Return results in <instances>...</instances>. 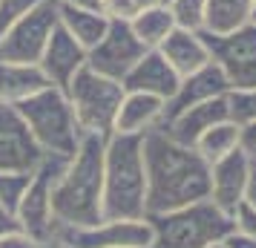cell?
<instances>
[{
  "label": "cell",
  "instance_id": "cell-35",
  "mask_svg": "<svg viewBox=\"0 0 256 248\" xmlns=\"http://www.w3.org/2000/svg\"><path fill=\"white\" fill-rule=\"evenodd\" d=\"M66 6H75V9H90V12H101L104 0H60Z\"/></svg>",
  "mask_w": 256,
  "mask_h": 248
},
{
  "label": "cell",
  "instance_id": "cell-3",
  "mask_svg": "<svg viewBox=\"0 0 256 248\" xmlns=\"http://www.w3.org/2000/svg\"><path fill=\"white\" fill-rule=\"evenodd\" d=\"M147 216L144 136L112 133L104 147V219Z\"/></svg>",
  "mask_w": 256,
  "mask_h": 248
},
{
  "label": "cell",
  "instance_id": "cell-17",
  "mask_svg": "<svg viewBox=\"0 0 256 248\" xmlns=\"http://www.w3.org/2000/svg\"><path fill=\"white\" fill-rule=\"evenodd\" d=\"M178 81H182V75L167 64V58L162 52L158 49H147L138 64L124 75L121 87L127 93H147V95H156V98L167 101L178 90Z\"/></svg>",
  "mask_w": 256,
  "mask_h": 248
},
{
  "label": "cell",
  "instance_id": "cell-5",
  "mask_svg": "<svg viewBox=\"0 0 256 248\" xmlns=\"http://www.w3.org/2000/svg\"><path fill=\"white\" fill-rule=\"evenodd\" d=\"M14 107L24 116V121L29 124V130H32V136H35V142L40 144L44 153L72 156L78 150V144L84 139V130L75 121L66 90L44 87L40 93L29 95L26 101H20Z\"/></svg>",
  "mask_w": 256,
  "mask_h": 248
},
{
  "label": "cell",
  "instance_id": "cell-24",
  "mask_svg": "<svg viewBox=\"0 0 256 248\" xmlns=\"http://www.w3.org/2000/svg\"><path fill=\"white\" fill-rule=\"evenodd\" d=\"M250 24V0H208V32H230Z\"/></svg>",
  "mask_w": 256,
  "mask_h": 248
},
{
  "label": "cell",
  "instance_id": "cell-23",
  "mask_svg": "<svg viewBox=\"0 0 256 248\" xmlns=\"http://www.w3.org/2000/svg\"><path fill=\"white\" fill-rule=\"evenodd\" d=\"M239 133H242V124H236L233 118L219 121V124H213L210 130L202 133V139L196 142V150L202 153V159H204L208 165H213V162L224 159L228 153H233V150L239 147Z\"/></svg>",
  "mask_w": 256,
  "mask_h": 248
},
{
  "label": "cell",
  "instance_id": "cell-37",
  "mask_svg": "<svg viewBox=\"0 0 256 248\" xmlns=\"http://www.w3.org/2000/svg\"><path fill=\"white\" fill-rule=\"evenodd\" d=\"M38 248H72V245H66L64 239H49V242H40Z\"/></svg>",
  "mask_w": 256,
  "mask_h": 248
},
{
  "label": "cell",
  "instance_id": "cell-26",
  "mask_svg": "<svg viewBox=\"0 0 256 248\" xmlns=\"http://www.w3.org/2000/svg\"><path fill=\"white\" fill-rule=\"evenodd\" d=\"M32 173H20V170H0V205L6 211H18V205L24 199L26 188H29Z\"/></svg>",
  "mask_w": 256,
  "mask_h": 248
},
{
  "label": "cell",
  "instance_id": "cell-20",
  "mask_svg": "<svg viewBox=\"0 0 256 248\" xmlns=\"http://www.w3.org/2000/svg\"><path fill=\"white\" fill-rule=\"evenodd\" d=\"M46 81L38 64H18V61H0V104H20L29 95L40 93Z\"/></svg>",
  "mask_w": 256,
  "mask_h": 248
},
{
  "label": "cell",
  "instance_id": "cell-21",
  "mask_svg": "<svg viewBox=\"0 0 256 248\" xmlns=\"http://www.w3.org/2000/svg\"><path fill=\"white\" fill-rule=\"evenodd\" d=\"M58 21H60V26L86 49V52H90V49L106 35V29H110V18H106L104 12L75 9V6H66V3L58 6Z\"/></svg>",
  "mask_w": 256,
  "mask_h": 248
},
{
  "label": "cell",
  "instance_id": "cell-40",
  "mask_svg": "<svg viewBox=\"0 0 256 248\" xmlns=\"http://www.w3.org/2000/svg\"><path fill=\"white\" fill-rule=\"evenodd\" d=\"M210 248H224V245H222V242H216V245H210Z\"/></svg>",
  "mask_w": 256,
  "mask_h": 248
},
{
  "label": "cell",
  "instance_id": "cell-13",
  "mask_svg": "<svg viewBox=\"0 0 256 248\" xmlns=\"http://www.w3.org/2000/svg\"><path fill=\"white\" fill-rule=\"evenodd\" d=\"M248 179H250V156L242 147H236L233 153L210 165V202L233 216V211L248 196Z\"/></svg>",
  "mask_w": 256,
  "mask_h": 248
},
{
  "label": "cell",
  "instance_id": "cell-25",
  "mask_svg": "<svg viewBox=\"0 0 256 248\" xmlns=\"http://www.w3.org/2000/svg\"><path fill=\"white\" fill-rule=\"evenodd\" d=\"M167 6H170V12H173V18H176V26L193 29V32H202V29H204V21H208V0H170Z\"/></svg>",
  "mask_w": 256,
  "mask_h": 248
},
{
  "label": "cell",
  "instance_id": "cell-41",
  "mask_svg": "<svg viewBox=\"0 0 256 248\" xmlns=\"http://www.w3.org/2000/svg\"><path fill=\"white\" fill-rule=\"evenodd\" d=\"M164 3H170V0H164Z\"/></svg>",
  "mask_w": 256,
  "mask_h": 248
},
{
  "label": "cell",
  "instance_id": "cell-22",
  "mask_svg": "<svg viewBox=\"0 0 256 248\" xmlns=\"http://www.w3.org/2000/svg\"><path fill=\"white\" fill-rule=\"evenodd\" d=\"M130 26H132V32L138 35V41L147 49H158L164 38L176 29V18L167 3H156V6L138 9V15L130 21Z\"/></svg>",
  "mask_w": 256,
  "mask_h": 248
},
{
  "label": "cell",
  "instance_id": "cell-16",
  "mask_svg": "<svg viewBox=\"0 0 256 248\" xmlns=\"http://www.w3.org/2000/svg\"><path fill=\"white\" fill-rule=\"evenodd\" d=\"M228 118H230V101H228V95H219V98H210V101L187 107V110H182L178 116H173L170 121H164L158 127L178 144L196 147L202 133L210 130L219 121H228Z\"/></svg>",
  "mask_w": 256,
  "mask_h": 248
},
{
  "label": "cell",
  "instance_id": "cell-34",
  "mask_svg": "<svg viewBox=\"0 0 256 248\" xmlns=\"http://www.w3.org/2000/svg\"><path fill=\"white\" fill-rule=\"evenodd\" d=\"M18 228H20V225H18V216L0 205V236L9 234V231H18Z\"/></svg>",
  "mask_w": 256,
  "mask_h": 248
},
{
  "label": "cell",
  "instance_id": "cell-27",
  "mask_svg": "<svg viewBox=\"0 0 256 248\" xmlns=\"http://www.w3.org/2000/svg\"><path fill=\"white\" fill-rule=\"evenodd\" d=\"M228 101H230V118L236 124L256 118V90H230Z\"/></svg>",
  "mask_w": 256,
  "mask_h": 248
},
{
  "label": "cell",
  "instance_id": "cell-30",
  "mask_svg": "<svg viewBox=\"0 0 256 248\" xmlns=\"http://www.w3.org/2000/svg\"><path fill=\"white\" fill-rule=\"evenodd\" d=\"M101 12L110 18V21H132L138 15V3L136 0H104Z\"/></svg>",
  "mask_w": 256,
  "mask_h": 248
},
{
  "label": "cell",
  "instance_id": "cell-15",
  "mask_svg": "<svg viewBox=\"0 0 256 248\" xmlns=\"http://www.w3.org/2000/svg\"><path fill=\"white\" fill-rule=\"evenodd\" d=\"M230 93V81L224 78V72L210 61L204 64L202 70L190 72L178 81V90L173 93V98L164 101V116H162V124L170 121L173 116H178L182 110L193 104H202V101H210V98H219V95H228Z\"/></svg>",
  "mask_w": 256,
  "mask_h": 248
},
{
  "label": "cell",
  "instance_id": "cell-2",
  "mask_svg": "<svg viewBox=\"0 0 256 248\" xmlns=\"http://www.w3.org/2000/svg\"><path fill=\"white\" fill-rule=\"evenodd\" d=\"M104 147L106 139L84 133L52 190V213L58 225L86 228L104 219Z\"/></svg>",
  "mask_w": 256,
  "mask_h": 248
},
{
  "label": "cell",
  "instance_id": "cell-9",
  "mask_svg": "<svg viewBox=\"0 0 256 248\" xmlns=\"http://www.w3.org/2000/svg\"><path fill=\"white\" fill-rule=\"evenodd\" d=\"M58 6L60 0H38L0 41V61L38 64L52 29L58 26Z\"/></svg>",
  "mask_w": 256,
  "mask_h": 248
},
{
  "label": "cell",
  "instance_id": "cell-11",
  "mask_svg": "<svg viewBox=\"0 0 256 248\" xmlns=\"http://www.w3.org/2000/svg\"><path fill=\"white\" fill-rule=\"evenodd\" d=\"M144 52L147 47L132 32L130 21H110L106 35L86 52V67L112 81H124V75L138 64Z\"/></svg>",
  "mask_w": 256,
  "mask_h": 248
},
{
  "label": "cell",
  "instance_id": "cell-7",
  "mask_svg": "<svg viewBox=\"0 0 256 248\" xmlns=\"http://www.w3.org/2000/svg\"><path fill=\"white\" fill-rule=\"evenodd\" d=\"M66 162H70V156H55V153L44 156L40 165L32 170L29 188H26L18 211H14L20 231L32 236L38 245L55 239V231H58V219L52 213V190H55V182L64 173Z\"/></svg>",
  "mask_w": 256,
  "mask_h": 248
},
{
  "label": "cell",
  "instance_id": "cell-8",
  "mask_svg": "<svg viewBox=\"0 0 256 248\" xmlns=\"http://www.w3.org/2000/svg\"><path fill=\"white\" fill-rule=\"evenodd\" d=\"M202 38L210 49V61L230 81V90H256V24L230 32L202 29Z\"/></svg>",
  "mask_w": 256,
  "mask_h": 248
},
{
  "label": "cell",
  "instance_id": "cell-28",
  "mask_svg": "<svg viewBox=\"0 0 256 248\" xmlns=\"http://www.w3.org/2000/svg\"><path fill=\"white\" fill-rule=\"evenodd\" d=\"M35 3L38 0H0V41L6 38V32H9Z\"/></svg>",
  "mask_w": 256,
  "mask_h": 248
},
{
  "label": "cell",
  "instance_id": "cell-19",
  "mask_svg": "<svg viewBox=\"0 0 256 248\" xmlns=\"http://www.w3.org/2000/svg\"><path fill=\"white\" fill-rule=\"evenodd\" d=\"M162 116H164V98L124 90V98H121L118 118H116V133H138V136H144L147 130L162 124Z\"/></svg>",
  "mask_w": 256,
  "mask_h": 248
},
{
  "label": "cell",
  "instance_id": "cell-14",
  "mask_svg": "<svg viewBox=\"0 0 256 248\" xmlns=\"http://www.w3.org/2000/svg\"><path fill=\"white\" fill-rule=\"evenodd\" d=\"M38 67L44 70V75H46V81L52 84V87L66 90V84L75 78V72L86 67V49H84L58 21V26L52 29V35H49V41H46L44 55L38 61Z\"/></svg>",
  "mask_w": 256,
  "mask_h": 248
},
{
  "label": "cell",
  "instance_id": "cell-39",
  "mask_svg": "<svg viewBox=\"0 0 256 248\" xmlns=\"http://www.w3.org/2000/svg\"><path fill=\"white\" fill-rule=\"evenodd\" d=\"M250 24H256V0H250Z\"/></svg>",
  "mask_w": 256,
  "mask_h": 248
},
{
  "label": "cell",
  "instance_id": "cell-18",
  "mask_svg": "<svg viewBox=\"0 0 256 248\" xmlns=\"http://www.w3.org/2000/svg\"><path fill=\"white\" fill-rule=\"evenodd\" d=\"M158 52L167 58V64H170L182 78L190 75V72L202 70L204 64H210V49H208V44H204L202 32L182 29V26H176L173 32L164 38Z\"/></svg>",
  "mask_w": 256,
  "mask_h": 248
},
{
  "label": "cell",
  "instance_id": "cell-12",
  "mask_svg": "<svg viewBox=\"0 0 256 248\" xmlns=\"http://www.w3.org/2000/svg\"><path fill=\"white\" fill-rule=\"evenodd\" d=\"M40 144L14 104H0V170L32 173L44 159Z\"/></svg>",
  "mask_w": 256,
  "mask_h": 248
},
{
  "label": "cell",
  "instance_id": "cell-10",
  "mask_svg": "<svg viewBox=\"0 0 256 248\" xmlns=\"http://www.w3.org/2000/svg\"><path fill=\"white\" fill-rule=\"evenodd\" d=\"M55 239L72 248H152L150 219H101L86 228L58 225Z\"/></svg>",
  "mask_w": 256,
  "mask_h": 248
},
{
  "label": "cell",
  "instance_id": "cell-6",
  "mask_svg": "<svg viewBox=\"0 0 256 248\" xmlns=\"http://www.w3.org/2000/svg\"><path fill=\"white\" fill-rule=\"evenodd\" d=\"M66 98H70L75 121L84 133H95L104 139L116 133L118 107L124 98L121 81H112V78L98 75L95 70L84 67L66 84Z\"/></svg>",
  "mask_w": 256,
  "mask_h": 248
},
{
  "label": "cell",
  "instance_id": "cell-4",
  "mask_svg": "<svg viewBox=\"0 0 256 248\" xmlns=\"http://www.w3.org/2000/svg\"><path fill=\"white\" fill-rule=\"evenodd\" d=\"M152 225V248H210L236 231L233 216L210 199L184 205L178 211L147 216Z\"/></svg>",
  "mask_w": 256,
  "mask_h": 248
},
{
  "label": "cell",
  "instance_id": "cell-36",
  "mask_svg": "<svg viewBox=\"0 0 256 248\" xmlns=\"http://www.w3.org/2000/svg\"><path fill=\"white\" fill-rule=\"evenodd\" d=\"M244 199L256 205V159H250V179H248V196Z\"/></svg>",
  "mask_w": 256,
  "mask_h": 248
},
{
  "label": "cell",
  "instance_id": "cell-29",
  "mask_svg": "<svg viewBox=\"0 0 256 248\" xmlns=\"http://www.w3.org/2000/svg\"><path fill=\"white\" fill-rule=\"evenodd\" d=\"M233 225H236V231L239 234H248L256 239V205L244 199L236 211H233Z\"/></svg>",
  "mask_w": 256,
  "mask_h": 248
},
{
  "label": "cell",
  "instance_id": "cell-32",
  "mask_svg": "<svg viewBox=\"0 0 256 248\" xmlns=\"http://www.w3.org/2000/svg\"><path fill=\"white\" fill-rule=\"evenodd\" d=\"M0 248H38V242L18 228V231H9V234L0 236Z\"/></svg>",
  "mask_w": 256,
  "mask_h": 248
},
{
  "label": "cell",
  "instance_id": "cell-31",
  "mask_svg": "<svg viewBox=\"0 0 256 248\" xmlns=\"http://www.w3.org/2000/svg\"><path fill=\"white\" fill-rule=\"evenodd\" d=\"M239 147H242L250 159H256V118H250V121H244V124H242V133H239Z\"/></svg>",
  "mask_w": 256,
  "mask_h": 248
},
{
  "label": "cell",
  "instance_id": "cell-33",
  "mask_svg": "<svg viewBox=\"0 0 256 248\" xmlns=\"http://www.w3.org/2000/svg\"><path fill=\"white\" fill-rule=\"evenodd\" d=\"M224 248H256V239L248 234H239V231H230V234L222 239Z\"/></svg>",
  "mask_w": 256,
  "mask_h": 248
},
{
  "label": "cell",
  "instance_id": "cell-38",
  "mask_svg": "<svg viewBox=\"0 0 256 248\" xmlns=\"http://www.w3.org/2000/svg\"><path fill=\"white\" fill-rule=\"evenodd\" d=\"M138 3V9H144V6H156V3H164V0H136Z\"/></svg>",
  "mask_w": 256,
  "mask_h": 248
},
{
  "label": "cell",
  "instance_id": "cell-1",
  "mask_svg": "<svg viewBox=\"0 0 256 248\" xmlns=\"http://www.w3.org/2000/svg\"><path fill=\"white\" fill-rule=\"evenodd\" d=\"M144 167L147 216L210 199V165L196 147L178 144L162 127L144 133Z\"/></svg>",
  "mask_w": 256,
  "mask_h": 248
}]
</instances>
